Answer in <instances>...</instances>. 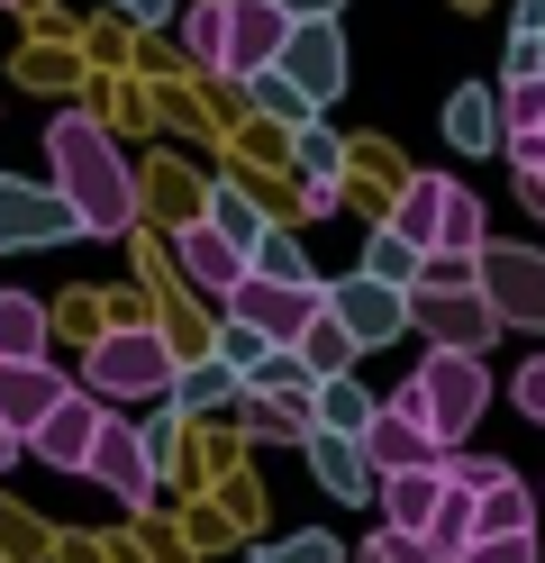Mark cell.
<instances>
[{"instance_id": "cell-24", "label": "cell", "mask_w": 545, "mask_h": 563, "mask_svg": "<svg viewBox=\"0 0 545 563\" xmlns=\"http://www.w3.org/2000/svg\"><path fill=\"white\" fill-rule=\"evenodd\" d=\"M427 255H482V191H446V219H436V245Z\"/></svg>"}, {"instance_id": "cell-10", "label": "cell", "mask_w": 545, "mask_h": 563, "mask_svg": "<svg viewBox=\"0 0 545 563\" xmlns=\"http://www.w3.org/2000/svg\"><path fill=\"white\" fill-rule=\"evenodd\" d=\"M291 37V10L282 0H228V55H218V74L246 82V74H264V64L282 55Z\"/></svg>"}, {"instance_id": "cell-16", "label": "cell", "mask_w": 545, "mask_h": 563, "mask_svg": "<svg viewBox=\"0 0 545 563\" xmlns=\"http://www.w3.org/2000/svg\"><path fill=\"white\" fill-rule=\"evenodd\" d=\"M363 454H373V473H391V464H446V445L427 437V418L391 409V400L363 418Z\"/></svg>"}, {"instance_id": "cell-21", "label": "cell", "mask_w": 545, "mask_h": 563, "mask_svg": "<svg viewBox=\"0 0 545 563\" xmlns=\"http://www.w3.org/2000/svg\"><path fill=\"white\" fill-rule=\"evenodd\" d=\"M373 409H382V400L363 391L355 373H327V382H309V418H318V428H337V437H363V418H373Z\"/></svg>"}, {"instance_id": "cell-43", "label": "cell", "mask_w": 545, "mask_h": 563, "mask_svg": "<svg viewBox=\"0 0 545 563\" xmlns=\"http://www.w3.org/2000/svg\"><path fill=\"white\" fill-rule=\"evenodd\" d=\"M0 10H10V0H0Z\"/></svg>"}, {"instance_id": "cell-7", "label": "cell", "mask_w": 545, "mask_h": 563, "mask_svg": "<svg viewBox=\"0 0 545 563\" xmlns=\"http://www.w3.org/2000/svg\"><path fill=\"white\" fill-rule=\"evenodd\" d=\"M410 328H427V345H464V355H491L500 309L472 291V282H455V291H410Z\"/></svg>"}, {"instance_id": "cell-38", "label": "cell", "mask_w": 545, "mask_h": 563, "mask_svg": "<svg viewBox=\"0 0 545 563\" xmlns=\"http://www.w3.org/2000/svg\"><path fill=\"white\" fill-rule=\"evenodd\" d=\"M301 173H337V136H327L318 119L301 128Z\"/></svg>"}, {"instance_id": "cell-20", "label": "cell", "mask_w": 545, "mask_h": 563, "mask_svg": "<svg viewBox=\"0 0 545 563\" xmlns=\"http://www.w3.org/2000/svg\"><path fill=\"white\" fill-rule=\"evenodd\" d=\"M446 191H455V173H410V191H400V209H391V228L418 245H436V219H446Z\"/></svg>"}, {"instance_id": "cell-18", "label": "cell", "mask_w": 545, "mask_h": 563, "mask_svg": "<svg viewBox=\"0 0 545 563\" xmlns=\"http://www.w3.org/2000/svg\"><path fill=\"white\" fill-rule=\"evenodd\" d=\"M500 136H509V119H500V91L464 82V91L446 100V146H455V155H491Z\"/></svg>"}, {"instance_id": "cell-12", "label": "cell", "mask_w": 545, "mask_h": 563, "mask_svg": "<svg viewBox=\"0 0 545 563\" xmlns=\"http://www.w3.org/2000/svg\"><path fill=\"white\" fill-rule=\"evenodd\" d=\"M83 473L91 482H109L119 500H155V454L137 445V428H119V418H100V437H91V454H83Z\"/></svg>"}, {"instance_id": "cell-15", "label": "cell", "mask_w": 545, "mask_h": 563, "mask_svg": "<svg viewBox=\"0 0 545 563\" xmlns=\"http://www.w3.org/2000/svg\"><path fill=\"white\" fill-rule=\"evenodd\" d=\"M173 255H182V273H192L200 291H218V300H228L237 282H246V245H237L228 228H209V219L182 228V236H173Z\"/></svg>"}, {"instance_id": "cell-27", "label": "cell", "mask_w": 545, "mask_h": 563, "mask_svg": "<svg viewBox=\"0 0 545 563\" xmlns=\"http://www.w3.org/2000/svg\"><path fill=\"white\" fill-rule=\"evenodd\" d=\"M246 273H273V282H318L291 228H264V236H254V245H246Z\"/></svg>"}, {"instance_id": "cell-13", "label": "cell", "mask_w": 545, "mask_h": 563, "mask_svg": "<svg viewBox=\"0 0 545 563\" xmlns=\"http://www.w3.org/2000/svg\"><path fill=\"white\" fill-rule=\"evenodd\" d=\"M373 500H382V527L427 537L436 500H446V464H391V473H373Z\"/></svg>"}, {"instance_id": "cell-26", "label": "cell", "mask_w": 545, "mask_h": 563, "mask_svg": "<svg viewBox=\"0 0 545 563\" xmlns=\"http://www.w3.org/2000/svg\"><path fill=\"white\" fill-rule=\"evenodd\" d=\"M418 245L410 236H400V228H373V245H363V273H373V282H391V291H410V282H418Z\"/></svg>"}, {"instance_id": "cell-4", "label": "cell", "mask_w": 545, "mask_h": 563, "mask_svg": "<svg viewBox=\"0 0 545 563\" xmlns=\"http://www.w3.org/2000/svg\"><path fill=\"white\" fill-rule=\"evenodd\" d=\"M472 291L500 309V328H545V255L536 245H491L472 255Z\"/></svg>"}, {"instance_id": "cell-8", "label": "cell", "mask_w": 545, "mask_h": 563, "mask_svg": "<svg viewBox=\"0 0 545 563\" xmlns=\"http://www.w3.org/2000/svg\"><path fill=\"white\" fill-rule=\"evenodd\" d=\"M273 64H282L309 100H337V91H346V37H337V19H291V37H282Z\"/></svg>"}, {"instance_id": "cell-2", "label": "cell", "mask_w": 545, "mask_h": 563, "mask_svg": "<svg viewBox=\"0 0 545 563\" xmlns=\"http://www.w3.org/2000/svg\"><path fill=\"white\" fill-rule=\"evenodd\" d=\"M418 391H427V437L455 445L472 418L491 409V373H482V355H464V345H427L418 355Z\"/></svg>"}, {"instance_id": "cell-35", "label": "cell", "mask_w": 545, "mask_h": 563, "mask_svg": "<svg viewBox=\"0 0 545 563\" xmlns=\"http://www.w3.org/2000/svg\"><path fill=\"white\" fill-rule=\"evenodd\" d=\"M264 563H337V537H318V527H301V537H282Z\"/></svg>"}, {"instance_id": "cell-6", "label": "cell", "mask_w": 545, "mask_h": 563, "mask_svg": "<svg viewBox=\"0 0 545 563\" xmlns=\"http://www.w3.org/2000/svg\"><path fill=\"white\" fill-rule=\"evenodd\" d=\"M327 319H337L355 345H400L410 336V291H391V282H373V273H346V282H327Z\"/></svg>"}, {"instance_id": "cell-42", "label": "cell", "mask_w": 545, "mask_h": 563, "mask_svg": "<svg viewBox=\"0 0 545 563\" xmlns=\"http://www.w3.org/2000/svg\"><path fill=\"white\" fill-rule=\"evenodd\" d=\"M19 464V428H10V418H0V473H10Z\"/></svg>"}, {"instance_id": "cell-28", "label": "cell", "mask_w": 545, "mask_h": 563, "mask_svg": "<svg viewBox=\"0 0 545 563\" xmlns=\"http://www.w3.org/2000/svg\"><path fill=\"white\" fill-rule=\"evenodd\" d=\"M427 545H436V554H464V545H472V490H464L455 473H446V500H436V518H427Z\"/></svg>"}, {"instance_id": "cell-32", "label": "cell", "mask_w": 545, "mask_h": 563, "mask_svg": "<svg viewBox=\"0 0 545 563\" xmlns=\"http://www.w3.org/2000/svg\"><path fill=\"white\" fill-rule=\"evenodd\" d=\"M363 563H455V554H436L427 537H400V527H382V537L363 545Z\"/></svg>"}, {"instance_id": "cell-1", "label": "cell", "mask_w": 545, "mask_h": 563, "mask_svg": "<svg viewBox=\"0 0 545 563\" xmlns=\"http://www.w3.org/2000/svg\"><path fill=\"white\" fill-rule=\"evenodd\" d=\"M46 164H55V191L73 200V219H83V236H128L137 228V173H128L119 136L100 119L64 110L46 128Z\"/></svg>"}, {"instance_id": "cell-17", "label": "cell", "mask_w": 545, "mask_h": 563, "mask_svg": "<svg viewBox=\"0 0 545 563\" xmlns=\"http://www.w3.org/2000/svg\"><path fill=\"white\" fill-rule=\"evenodd\" d=\"M309 473H318V490H337V500H373V454H363V437L309 428Z\"/></svg>"}, {"instance_id": "cell-30", "label": "cell", "mask_w": 545, "mask_h": 563, "mask_svg": "<svg viewBox=\"0 0 545 563\" xmlns=\"http://www.w3.org/2000/svg\"><path fill=\"white\" fill-rule=\"evenodd\" d=\"M237 391H246V382L218 364V355H209V364H192V373H173V400H182V409H218V400H237Z\"/></svg>"}, {"instance_id": "cell-40", "label": "cell", "mask_w": 545, "mask_h": 563, "mask_svg": "<svg viewBox=\"0 0 545 563\" xmlns=\"http://www.w3.org/2000/svg\"><path fill=\"white\" fill-rule=\"evenodd\" d=\"M282 10H291V19H337L346 0H282Z\"/></svg>"}, {"instance_id": "cell-29", "label": "cell", "mask_w": 545, "mask_h": 563, "mask_svg": "<svg viewBox=\"0 0 545 563\" xmlns=\"http://www.w3.org/2000/svg\"><path fill=\"white\" fill-rule=\"evenodd\" d=\"M182 46H192V64H209V74H218V55H228V0H192Z\"/></svg>"}, {"instance_id": "cell-41", "label": "cell", "mask_w": 545, "mask_h": 563, "mask_svg": "<svg viewBox=\"0 0 545 563\" xmlns=\"http://www.w3.org/2000/svg\"><path fill=\"white\" fill-rule=\"evenodd\" d=\"M519 191H527V209L545 219V164H536V173H519Z\"/></svg>"}, {"instance_id": "cell-23", "label": "cell", "mask_w": 545, "mask_h": 563, "mask_svg": "<svg viewBox=\"0 0 545 563\" xmlns=\"http://www.w3.org/2000/svg\"><path fill=\"white\" fill-rule=\"evenodd\" d=\"M291 345H301V364H309V382H327V373H346L355 355H363V345L337 328V319H327V309H318V319L301 328V336H291Z\"/></svg>"}, {"instance_id": "cell-5", "label": "cell", "mask_w": 545, "mask_h": 563, "mask_svg": "<svg viewBox=\"0 0 545 563\" xmlns=\"http://www.w3.org/2000/svg\"><path fill=\"white\" fill-rule=\"evenodd\" d=\"M327 309V282H273V273H246L228 291V319H246L264 345H291L309 319Z\"/></svg>"}, {"instance_id": "cell-9", "label": "cell", "mask_w": 545, "mask_h": 563, "mask_svg": "<svg viewBox=\"0 0 545 563\" xmlns=\"http://www.w3.org/2000/svg\"><path fill=\"white\" fill-rule=\"evenodd\" d=\"M83 236V219H73V200L46 191V183H0V245H64Z\"/></svg>"}, {"instance_id": "cell-31", "label": "cell", "mask_w": 545, "mask_h": 563, "mask_svg": "<svg viewBox=\"0 0 545 563\" xmlns=\"http://www.w3.org/2000/svg\"><path fill=\"white\" fill-rule=\"evenodd\" d=\"M209 228H228L237 245H254V236H264V209H254V200L228 183V191H209Z\"/></svg>"}, {"instance_id": "cell-37", "label": "cell", "mask_w": 545, "mask_h": 563, "mask_svg": "<svg viewBox=\"0 0 545 563\" xmlns=\"http://www.w3.org/2000/svg\"><path fill=\"white\" fill-rule=\"evenodd\" d=\"M500 155L519 164V173H536V164H545V119H536V128H509V136H500Z\"/></svg>"}, {"instance_id": "cell-22", "label": "cell", "mask_w": 545, "mask_h": 563, "mask_svg": "<svg viewBox=\"0 0 545 563\" xmlns=\"http://www.w3.org/2000/svg\"><path fill=\"white\" fill-rule=\"evenodd\" d=\"M246 91H254V110H264V119H282V128H309V119H318V100H309L301 82H291L282 64H264V74H246Z\"/></svg>"}, {"instance_id": "cell-3", "label": "cell", "mask_w": 545, "mask_h": 563, "mask_svg": "<svg viewBox=\"0 0 545 563\" xmlns=\"http://www.w3.org/2000/svg\"><path fill=\"white\" fill-rule=\"evenodd\" d=\"M164 382H173V355H164L155 328L91 336V355H83V391H100V400H155Z\"/></svg>"}, {"instance_id": "cell-39", "label": "cell", "mask_w": 545, "mask_h": 563, "mask_svg": "<svg viewBox=\"0 0 545 563\" xmlns=\"http://www.w3.org/2000/svg\"><path fill=\"white\" fill-rule=\"evenodd\" d=\"M128 19H137V27H164V19H173V0H128Z\"/></svg>"}, {"instance_id": "cell-19", "label": "cell", "mask_w": 545, "mask_h": 563, "mask_svg": "<svg viewBox=\"0 0 545 563\" xmlns=\"http://www.w3.org/2000/svg\"><path fill=\"white\" fill-rule=\"evenodd\" d=\"M472 537H536V490L519 473H500L491 490H472Z\"/></svg>"}, {"instance_id": "cell-34", "label": "cell", "mask_w": 545, "mask_h": 563, "mask_svg": "<svg viewBox=\"0 0 545 563\" xmlns=\"http://www.w3.org/2000/svg\"><path fill=\"white\" fill-rule=\"evenodd\" d=\"M455 563H536V537H472Z\"/></svg>"}, {"instance_id": "cell-11", "label": "cell", "mask_w": 545, "mask_h": 563, "mask_svg": "<svg viewBox=\"0 0 545 563\" xmlns=\"http://www.w3.org/2000/svg\"><path fill=\"white\" fill-rule=\"evenodd\" d=\"M100 418H109V400H100V391H64V400L28 428V445L46 454L55 473H83V454H91V437H100Z\"/></svg>"}, {"instance_id": "cell-14", "label": "cell", "mask_w": 545, "mask_h": 563, "mask_svg": "<svg viewBox=\"0 0 545 563\" xmlns=\"http://www.w3.org/2000/svg\"><path fill=\"white\" fill-rule=\"evenodd\" d=\"M64 391H73V382H64L46 355H0V418L19 428V445H28V428H36Z\"/></svg>"}, {"instance_id": "cell-36", "label": "cell", "mask_w": 545, "mask_h": 563, "mask_svg": "<svg viewBox=\"0 0 545 563\" xmlns=\"http://www.w3.org/2000/svg\"><path fill=\"white\" fill-rule=\"evenodd\" d=\"M509 400H519V418H536V428H545V355H527V364H519Z\"/></svg>"}, {"instance_id": "cell-33", "label": "cell", "mask_w": 545, "mask_h": 563, "mask_svg": "<svg viewBox=\"0 0 545 563\" xmlns=\"http://www.w3.org/2000/svg\"><path fill=\"white\" fill-rule=\"evenodd\" d=\"M218 364H228V373H237V382H246V373H254V364H264V336H254V328H246V319H228V328H218Z\"/></svg>"}, {"instance_id": "cell-25", "label": "cell", "mask_w": 545, "mask_h": 563, "mask_svg": "<svg viewBox=\"0 0 545 563\" xmlns=\"http://www.w3.org/2000/svg\"><path fill=\"white\" fill-rule=\"evenodd\" d=\"M0 355H46V300L0 291Z\"/></svg>"}]
</instances>
